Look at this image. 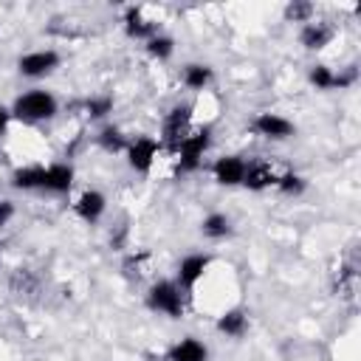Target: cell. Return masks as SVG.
<instances>
[{
    "mask_svg": "<svg viewBox=\"0 0 361 361\" xmlns=\"http://www.w3.org/2000/svg\"><path fill=\"white\" fill-rule=\"evenodd\" d=\"M189 124H192V104L186 102H178L172 104L166 113H164V121H161V144L175 155L180 141L189 135Z\"/></svg>",
    "mask_w": 361,
    "mask_h": 361,
    "instance_id": "cell-3",
    "label": "cell"
},
{
    "mask_svg": "<svg viewBox=\"0 0 361 361\" xmlns=\"http://www.w3.org/2000/svg\"><path fill=\"white\" fill-rule=\"evenodd\" d=\"M282 195H290V197H296V195H302L305 189H307V180L302 178V175H296V172H285V175H279L276 178V183H274Z\"/></svg>",
    "mask_w": 361,
    "mask_h": 361,
    "instance_id": "cell-23",
    "label": "cell"
},
{
    "mask_svg": "<svg viewBox=\"0 0 361 361\" xmlns=\"http://www.w3.org/2000/svg\"><path fill=\"white\" fill-rule=\"evenodd\" d=\"M212 79H214V71H212L209 65H203V62H189V65H183V71H180V82H183L189 90H203Z\"/></svg>",
    "mask_w": 361,
    "mask_h": 361,
    "instance_id": "cell-19",
    "label": "cell"
},
{
    "mask_svg": "<svg viewBox=\"0 0 361 361\" xmlns=\"http://www.w3.org/2000/svg\"><path fill=\"white\" fill-rule=\"evenodd\" d=\"M59 113V102L51 90H42V87H34V90H25L14 99L11 104V118L17 121H25V124H37V121H51L54 116Z\"/></svg>",
    "mask_w": 361,
    "mask_h": 361,
    "instance_id": "cell-1",
    "label": "cell"
},
{
    "mask_svg": "<svg viewBox=\"0 0 361 361\" xmlns=\"http://www.w3.org/2000/svg\"><path fill=\"white\" fill-rule=\"evenodd\" d=\"M147 54L152 59H158V62H166L175 54V39L166 37V34H155V37L147 39Z\"/></svg>",
    "mask_w": 361,
    "mask_h": 361,
    "instance_id": "cell-22",
    "label": "cell"
},
{
    "mask_svg": "<svg viewBox=\"0 0 361 361\" xmlns=\"http://www.w3.org/2000/svg\"><path fill=\"white\" fill-rule=\"evenodd\" d=\"M333 34H336V31H333L330 23H324V20H310V23L302 25V31H299V42H302L307 51H322L324 45H330Z\"/></svg>",
    "mask_w": 361,
    "mask_h": 361,
    "instance_id": "cell-15",
    "label": "cell"
},
{
    "mask_svg": "<svg viewBox=\"0 0 361 361\" xmlns=\"http://www.w3.org/2000/svg\"><path fill=\"white\" fill-rule=\"evenodd\" d=\"M14 217V203L8 197H0V228L8 226V220Z\"/></svg>",
    "mask_w": 361,
    "mask_h": 361,
    "instance_id": "cell-28",
    "label": "cell"
},
{
    "mask_svg": "<svg viewBox=\"0 0 361 361\" xmlns=\"http://www.w3.org/2000/svg\"><path fill=\"white\" fill-rule=\"evenodd\" d=\"M251 127H254L257 135H262L268 141H285V138H290L296 133L293 121H288L279 113H257L254 121H251Z\"/></svg>",
    "mask_w": 361,
    "mask_h": 361,
    "instance_id": "cell-7",
    "label": "cell"
},
{
    "mask_svg": "<svg viewBox=\"0 0 361 361\" xmlns=\"http://www.w3.org/2000/svg\"><path fill=\"white\" fill-rule=\"evenodd\" d=\"M59 68V54L54 48H39V51H28L17 59V71L28 79H42L51 76Z\"/></svg>",
    "mask_w": 361,
    "mask_h": 361,
    "instance_id": "cell-6",
    "label": "cell"
},
{
    "mask_svg": "<svg viewBox=\"0 0 361 361\" xmlns=\"http://www.w3.org/2000/svg\"><path fill=\"white\" fill-rule=\"evenodd\" d=\"M355 79H358V68H355V65H347L344 71H338V73L333 76V87H338V90L353 87V85H355Z\"/></svg>",
    "mask_w": 361,
    "mask_h": 361,
    "instance_id": "cell-27",
    "label": "cell"
},
{
    "mask_svg": "<svg viewBox=\"0 0 361 361\" xmlns=\"http://www.w3.org/2000/svg\"><path fill=\"white\" fill-rule=\"evenodd\" d=\"M73 178H76V172H73L71 164H62V161L48 164L45 166V183H42V189L51 192V195H68L73 189Z\"/></svg>",
    "mask_w": 361,
    "mask_h": 361,
    "instance_id": "cell-12",
    "label": "cell"
},
{
    "mask_svg": "<svg viewBox=\"0 0 361 361\" xmlns=\"http://www.w3.org/2000/svg\"><path fill=\"white\" fill-rule=\"evenodd\" d=\"M8 121H11V110H6V107L0 104V138L6 135V130H8Z\"/></svg>",
    "mask_w": 361,
    "mask_h": 361,
    "instance_id": "cell-29",
    "label": "cell"
},
{
    "mask_svg": "<svg viewBox=\"0 0 361 361\" xmlns=\"http://www.w3.org/2000/svg\"><path fill=\"white\" fill-rule=\"evenodd\" d=\"M73 212H76V217H79L82 223L93 226V223H99L102 214L107 212V197H104L99 189H85V192L76 197Z\"/></svg>",
    "mask_w": 361,
    "mask_h": 361,
    "instance_id": "cell-9",
    "label": "cell"
},
{
    "mask_svg": "<svg viewBox=\"0 0 361 361\" xmlns=\"http://www.w3.org/2000/svg\"><path fill=\"white\" fill-rule=\"evenodd\" d=\"M245 158L243 155H220L212 164V175L220 186H243V175H245Z\"/></svg>",
    "mask_w": 361,
    "mask_h": 361,
    "instance_id": "cell-8",
    "label": "cell"
},
{
    "mask_svg": "<svg viewBox=\"0 0 361 361\" xmlns=\"http://www.w3.org/2000/svg\"><path fill=\"white\" fill-rule=\"evenodd\" d=\"M8 290L17 299H23V302L37 299V293H39V276H37V271H31V268H14L11 276H8Z\"/></svg>",
    "mask_w": 361,
    "mask_h": 361,
    "instance_id": "cell-13",
    "label": "cell"
},
{
    "mask_svg": "<svg viewBox=\"0 0 361 361\" xmlns=\"http://www.w3.org/2000/svg\"><path fill=\"white\" fill-rule=\"evenodd\" d=\"M147 307L155 310V313H164V316H169V319H183L186 302H183L180 285L172 282V279L152 282L149 290H147Z\"/></svg>",
    "mask_w": 361,
    "mask_h": 361,
    "instance_id": "cell-2",
    "label": "cell"
},
{
    "mask_svg": "<svg viewBox=\"0 0 361 361\" xmlns=\"http://www.w3.org/2000/svg\"><path fill=\"white\" fill-rule=\"evenodd\" d=\"M121 25H124V34H127L130 39H144V42H147L149 37H155V34H158V25H155V23H149V20H144V14H141V8H138V6L124 8Z\"/></svg>",
    "mask_w": 361,
    "mask_h": 361,
    "instance_id": "cell-14",
    "label": "cell"
},
{
    "mask_svg": "<svg viewBox=\"0 0 361 361\" xmlns=\"http://www.w3.org/2000/svg\"><path fill=\"white\" fill-rule=\"evenodd\" d=\"M285 20L288 23H310L313 20V3H307V0H293V3H288L285 6Z\"/></svg>",
    "mask_w": 361,
    "mask_h": 361,
    "instance_id": "cell-24",
    "label": "cell"
},
{
    "mask_svg": "<svg viewBox=\"0 0 361 361\" xmlns=\"http://www.w3.org/2000/svg\"><path fill=\"white\" fill-rule=\"evenodd\" d=\"M124 152H127L130 169L138 172V175H147L152 169L158 152H161V141H155L152 135H135V138L127 141V149Z\"/></svg>",
    "mask_w": 361,
    "mask_h": 361,
    "instance_id": "cell-5",
    "label": "cell"
},
{
    "mask_svg": "<svg viewBox=\"0 0 361 361\" xmlns=\"http://www.w3.org/2000/svg\"><path fill=\"white\" fill-rule=\"evenodd\" d=\"M96 141H99V147H102L104 152H124L130 138H127L116 124H107V127H102V130H99Z\"/></svg>",
    "mask_w": 361,
    "mask_h": 361,
    "instance_id": "cell-21",
    "label": "cell"
},
{
    "mask_svg": "<svg viewBox=\"0 0 361 361\" xmlns=\"http://www.w3.org/2000/svg\"><path fill=\"white\" fill-rule=\"evenodd\" d=\"M209 262H212L209 254H186L180 259V265H178V285H180V290H192L203 279Z\"/></svg>",
    "mask_w": 361,
    "mask_h": 361,
    "instance_id": "cell-10",
    "label": "cell"
},
{
    "mask_svg": "<svg viewBox=\"0 0 361 361\" xmlns=\"http://www.w3.org/2000/svg\"><path fill=\"white\" fill-rule=\"evenodd\" d=\"M276 183V175H274V166L265 161V158H254L245 164V175H243V186L251 189V192H265L268 186Z\"/></svg>",
    "mask_w": 361,
    "mask_h": 361,
    "instance_id": "cell-11",
    "label": "cell"
},
{
    "mask_svg": "<svg viewBox=\"0 0 361 361\" xmlns=\"http://www.w3.org/2000/svg\"><path fill=\"white\" fill-rule=\"evenodd\" d=\"M209 147H212V127H200V130L189 133V135L180 141L178 152H175V155H178V172H180V175L197 172Z\"/></svg>",
    "mask_w": 361,
    "mask_h": 361,
    "instance_id": "cell-4",
    "label": "cell"
},
{
    "mask_svg": "<svg viewBox=\"0 0 361 361\" xmlns=\"http://www.w3.org/2000/svg\"><path fill=\"white\" fill-rule=\"evenodd\" d=\"M166 361H209V347L195 336H183L169 347Z\"/></svg>",
    "mask_w": 361,
    "mask_h": 361,
    "instance_id": "cell-16",
    "label": "cell"
},
{
    "mask_svg": "<svg viewBox=\"0 0 361 361\" xmlns=\"http://www.w3.org/2000/svg\"><path fill=\"white\" fill-rule=\"evenodd\" d=\"M0 251H3V245H0Z\"/></svg>",
    "mask_w": 361,
    "mask_h": 361,
    "instance_id": "cell-30",
    "label": "cell"
},
{
    "mask_svg": "<svg viewBox=\"0 0 361 361\" xmlns=\"http://www.w3.org/2000/svg\"><path fill=\"white\" fill-rule=\"evenodd\" d=\"M200 231H203V237H209V240H226L234 228H231V220H228L226 214L212 212V214H206V217H203Z\"/></svg>",
    "mask_w": 361,
    "mask_h": 361,
    "instance_id": "cell-20",
    "label": "cell"
},
{
    "mask_svg": "<svg viewBox=\"0 0 361 361\" xmlns=\"http://www.w3.org/2000/svg\"><path fill=\"white\" fill-rule=\"evenodd\" d=\"M45 183V166L34 164V166H20L11 172V186L14 189H23V192H31V189H42Z\"/></svg>",
    "mask_w": 361,
    "mask_h": 361,
    "instance_id": "cell-18",
    "label": "cell"
},
{
    "mask_svg": "<svg viewBox=\"0 0 361 361\" xmlns=\"http://www.w3.org/2000/svg\"><path fill=\"white\" fill-rule=\"evenodd\" d=\"M85 113H87L90 118H104L107 113H113V99H110L107 93L90 96V99L85 102Z\"/></svg>",
    "mask_w": 361,
    "mask_h": 361,
    "instance_id": "cell-25",
    "label": "cell"
},
{
    "mask_svg": "<svg viewBox=\"0 0 361 361\" xmlns=\"http://www.w3.org/2000/svg\"><path fill=\"white\" fill-rule=\"evenodd\" d=\"M217 330L228 338H243L248 333V313L240 310V307H231L226 310L220 319H217Z\"/></svg>",
    "mask_w": 361,
    "mask_h": 361,
    "instance_id": "cell-17",
    "label": "cell"
},
{
    "mask_svg": "<svg viewBox=\"0 0 361 361\" xmlns=\"http://www.w3.org/2000/svg\"><path fill=\"white\" fill-rule=\"evenodd\" d=\"M333 76H336V71L327 68V65H313L310 73H307V79L316 90H333Z\"/></svg>",
    "mask_w": 361,
    "mask_h": 361,
    "instance_id": "cell-26",
    "label": "cell"
}]
</instances>
